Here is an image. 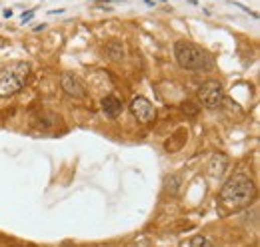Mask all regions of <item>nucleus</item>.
<instances>
[{"mask_svg": "<svg viewBox=\"0 0 260 247\" xmlns=\"http://www.w3.org/2000/svg\"><path fill=\"white\" fill-rule=\"evenodd\" d=\"M130 113L134 115V119H138L140 123H150L156 119V107L146 99V97H134L130 101Z\"/></svg>", "mask_w": 260, "mask_h": 247, "instance_id": "39448f33", "label": "nucleus"}, {"mask_svg": "<svg viewBox=\"0 0 260 247\" xmlns=\"http://www.w3.org/2000/svg\"><path fill=\"white\" fill-rule=\"evenodd\" d=\"M226 165H228V159L224 157V155H214L212 157V161H210V165H208V169H210V175L212 177H220L222 173H224V169H226Z\"/></svg>", "mask_w": 260, "mask_h": 247, "instance_id": "1a4fd4ad", "label": "nucleus"}, {"mask_svg": "<svg viewBox=\"0 0 260 247\" xmlns=\"http://www.w3.org/2000/svg\"><path fill=\"white\" fill-rule=\"evenodd\" d=\"M28 76H30V64L28 62L14 60V62L6 64L0 72V97L16 95L26 85Z\"/></svg>", "mask_w": 260, "mask_h": 247, "instance_id": "7ed1b4c3", "label": "nucleus"}, {"mask_svg": "<svg viewBox=\"0 0 260 247\" xmlns=\"http://www.w3.org/2000/svg\"><path fill=\"white\" fill-rule=\"evenodd\" d=\"M168 181H172V187H168V191H170L172 195H176V193H178V183H180V177H178V175H172Z\"/></svg>", "mask_w": 260, "mask_h": 247, "instance_id": "9b49d317", "label": "nucleus"}, {"mask_svg": "<svg viewBox=\"0 0 260 247\" xmlns=\"http://www.w3.org/2000/svg\"><path fill=\"white\" fill-rule=\"evenodd\" d=\"M182 247H186V245H182Z\"/></svg>", "mask_w": 260, "mask_h": 247, "instance_id": "ddd939ff", "label": "nucleus"}, {"mask_svg": "<svg viewBox=\"0 0 260 247\" xmlns=\"http://www.w3.org/2000/svg\"><path fill=\"white\" fill-rule=\"evenodd\" d=\"M198 99L206 109H218L224 99V89L218 80H206L198 89Z\"/></svg>", "mask_w": 260, "mask_h": 247, "instance_id": "20e7f679", "label": "nucleus"}, {"mask_svg": "<svg viewBox=\"0 0 260 247\" xmlns=\"http://www.w3.org/2000/svg\"><path fill=\"white\" fill-rule=\"evenodd\" d=\"M32 16H34V10H28V12H24V14H22V22H26V20H30Z\"/></svg>", "mask_w": 260, "mask_h": 247, "instance_id": "f8f14e48", "label": "nucleus"}, {"mask_svg": "<svg viewBox=\"0 0 260 247\" xmlns=\"http://www.w3.org/2000/svg\"><path fill=\"white\" fill-rule=\"evenodd\" d=\"M256 187L254 181L244 175V173H236L232 175L220 189V201L228 207V209H242L248 207L254 199Z\"/></svg>", "mask_w": 260, "mask_h": 247, "instance_id": "f257e3e1", "label": "nucleus"}, {"mask_svg": "<svg viewBox=\"0 0 260 247\" xmlns=\"http://www.w3.org/2000/svg\"><path fill=\"white\" fill-rule=\"evenodd\" d=\"M102 111L108 115V117H118L122 113V101L114 95H108L102 99Z\"/></svg>", "mask_w": 260, "mask_h": 247, "instance_id": "0eeeda50", "label": "nucleus"}, {"mask_svg": "<svg viewBox=\"0 0 260 247\" xmlns=\"http://www.w3.org/2000/svg\"><path fill=\"white\" fill-rule=\"evenodd\" d=\"M106 52H108V56H110L112 60H124V56H126V46H124L120 40H112V42L106 44Z\"/></svg>", "mask_w": 260, "mask_h": 247, "instance_id": "6e6552de", "label": "nucleus"}, {"mask_svg": "<svg viewBox=\"0 0 260 247\" xmlns=\"http://www.w3.org/2000/svg\"><path fill=\"white\" fill-rule=\"evenodd\" d=\"M174 56H176V62L180 64V68H184V70L200 72V70H210L214 66L212 54L208 50H204L202 46L188 42V40H178L174 44Z\"/></svg>", "mask_w": 260, "mask_h": 247, "instance_id": "f03ea898", "label": "nucleus"}, {"mask_svg": "<svg viewBox=\"0 0 260 247\" xmlns=\"http://www.w3.org/2000/svg\"><path fill=\"white\" fill-rule=\"evenodd\" d=\"M188 247H214L206 237H202V235H194L192 239H190V243Z\"/></svg>", "mask_w": 260, "mask_h": 247, "instance_id": "9d476101", "label": "nucleus"}, {"mask_svg": "<svg viewBox=\"0 0 260 247\" xmlns=\"http://www.w3.org/2000/svg\"><path fill=\"white\" fill-rule=\"evenodd\" d=\"M60 85H62V91H64L68 97H74V99H84V97H86V87H84V83H82L78 76L70 74V72H64V74L60 76Z\"/></svg>", "mask_w": 260, "mask_h": 247, "instance_id": "423d86ee", "label": "nucleus"}]
</instances>
